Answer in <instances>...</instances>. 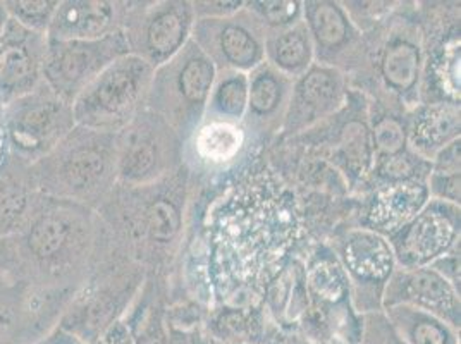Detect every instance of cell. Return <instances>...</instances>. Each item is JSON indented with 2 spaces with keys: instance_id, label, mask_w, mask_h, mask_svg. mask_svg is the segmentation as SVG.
Instances as JSON below:
<instances>
[{
  "instance_id": "8992f818",
  "label": "cell",
  "mask_w": 461,
  "mask_h": 344,
  "mask_svg": "<svg viewBox=\"0 0 461 344\" xmlns=\"http://www.w3.org/2000/svg\"><path fill=\"white\" fill-rule=\"evenodd\" d=\"M215 81V66L207 54L188 41L154 75L147 104L162 111L174 126L194 124L207 107Z\"/></svg>"
},
{
  "instance_id": "603a6c76",
  "label": "cell",
  "mask_w": 461,
  "mask_h": 344,
  "mask_svg": "<svg viewBox=\"0 0 461 344\" xmlns=\"http://www.w3.org/2000/svg\"><path fill=\"white\" fill-rule=\"evenodd\" d=\"M289 77L270 64H258L249 79V107L257 119H269L288 104Z\"/></svg>"
},
{
  "instance_id": "ac0fdd59",
  "label": "cell",
  "mask_w": 461,
  "mask_h": 344,
  "mask_svg": "<svg viewBox=\"0 0 461 344\" xmlns=\"http://www.w3.org/2000/svg\"><path fill=\"white\" fill-rule=\"evenodd\" d=\"M343 262L357 283L375 285L393 274L394 253L379 232L353 231L343 243Z\"/></svg>"
},
{
  "instance_id": "f35d334b",
  "label": "cell",
  "mask_w": 461,
  "mask_h": 344,
  "mask_svg": "<svg viewBox=\"0 0 461 344\" xmlns=\"http://www.w3.org/2000/svg\"><path fill=\"white\" fill-rule=\"evenodd\" d=\"M98 344H135V341H133V336H131L126 322L121 321L100 339Z\"/></svg>"
},
{
  "instance_id": "ffe728a7",
  "label": "cell",
  "mask_w": 461,
  "mask_h": 344,
  "mask_svg": "<svg viewBox=\"0 0 461 344\" xmlns=\"http://www.w3.org/2000/svg\"><path fill=\"white\" fill-rule=\"evenodd\" d=\"M460 140V105L432 104L415 119L411 145L422 155H434L446 145Z\"/></svg>"
},
{
  "instance_id": "f546056e",
  "label": "cell",
  "mask_w": 461,
  "mask_h": 344,
  "mask_svg": "<svg viewBox=\"0 0 461 344\" xmlns=\"http://www.w3.org/2000/svg\"><path fill=\"white\" fill-rule=\"evenodd\" d=\"M60 0H4L9 20L21 26L47 35Z\"/></svg>"
},
{
  "instance_id": "cb8c5ba5",
  "label": "cell",
  "mask_w": 461,
  "mask_h": 344,
  "mask_svg": "<svg viewBox=\"0 0 461 344\" xmlns=\"http://www.w3.org/2000/svg\"><path fill=\"white\" fill-rule=\"evenodd\" d=\"M270 60L286 77H303L307 73L313 45L307 24L289 26L267 41Z\"/></svg>"
},
{
  "instance_id": "9c48e42d",
  "label": "cell",
  "mask_w": 461,
  "mask_h": 344,
  "mask_svg": "<svg viewBox=\"0 0 461 344\" xmlns=\"http://www.w3.org/2000/svg\"><path fill=\"white\" fill-rule=\"evenodd\" d=\"M192 24L188 4L176 2L164 7H150L143 14H135L128 7L124 21V35L130 52L147 60L155 69L162 66L183 49Z\"/></svg>"
},
{
  "instance_id": "7a4b0ae2",
  "label": "cell",
  "mask_w": 461,
  "mask_h": 344,
  "mask_svg": "<svg viewBox=\"0 0 461 344\" xmlns=\"http://www.w3.org/2000/svg\"><path fill=\"white\" fill-rule=\"evenodd\" d=\"M9 240L14 255L13 276L69 294L77 293L113 245L96 211L45 195Z\"/></svg>"
},
{
  "instance_id": "5bb4252c",
  "label": "cell",
  "mask_w": 461,
  "mask_h": 344,
  "mask_svg": "<svg viewBox=\"0 0 461 344\" xmlns=\"http://www.w3.org/2000/svg\"><path fill=\"white\" fill-rule=\"evenodd\" d=\"M130 4L107 0H60L49 40H98L122 32Z\"/></svg>"
},
{
  "instance_id": "30bf717a",
  "label": "cell",
  "mask_w": 461,
  "mask_h": 344,
  "mask_svg": "<svg viewBox=\"0 0 461 344\" xmlns=\"http://www.w3.org/2000/svg\"><path fill=\"white\" fill-rule=\"evenodd\" d=\"M47 35L7 20L0 30V107L43 83Z\"/></svg>"
},
{
  "instance_id": "7c38bea8",
  "label": "cell",
  "mask_w": 461,
  "mask_h": 344,
  "mask_svg": "<svg viewBox=\"0 0 461 344\" xmlns=\"http://www.w3.org/2000/svg\"><path fill=\"white\" fill-rule=\"evenodd\" d=\"M415 306L460 330V296L436 268H403L389 276L384 306Z\"/></svg>"
},
{
  "instance_id": "60d3db41",
  "label": "cell",
  "mask_w": 461,
  "mask_h": 344,
  "mask_svg": "<svg viewBox=\"0 0 461 344\" xmlns=\"http://www.w3.org/2000/svg\"><path fill=\"white\" fill-rule=\"evenodd\" d=\"M37 344H86L79 341L73 334L62 330L60 327H56L50 334H47L41 341Z\"/></svg>"
},
{
  "instance_id": "7bdbcfd3",
  "label": "cell",
  "mask_w": 461,
  "mask_h": 344,
  "mask_svg": "<svg viewBox=\"0 0 461 344\" xmlns=\"http://www.w3.org/2000/svg\"><path fill=\"white\" fill-rule=\"evenodd\" d=\"M2 109V107H0ZM5 152V141H4V130H2V119H0V157Z\"/></svg>"
},
{
  "instance_id": "44dd1931",
  "label": "cell",
  "mask_w": 461,
  "mask_h": 344,
  "mask_svg": "<svg viewBox=\"0 0 461 344\" xmlns=\"http://www.w3.org/2000/svg\"><path fill=\"white\" fill-rule=\"evenodd\" d=\"M307 30L312 45L322 56L339 50L351 40V23L343 7L334 2H308L305 4Z\"/></svg>"
},
{
  "instance_id": "74e56055",
  "label": "cell",
  "mask_w": 461,
  "mask_h": 344,
  "mask_svg": "<svg viewBox=\"0 0 461 344\" xmlns=\"http://www.w3.org/2000/svg\"><path fill=\"white\" fill-rule=\"evenodd\" d=\"M436 174H460V140L436 153Z\"/></svg>"
},
{
  "instance_id": "d6986e66",
  "label": "cell",
  "mask_w": 461,
  "mask_h": 344,
  "mask_svg": "<svg viewBox=\"0 0 461 344\" xmlns=\"http://www.w3.org/2000/svg\"><path fill=\"white\" fill-rule=\"evenodd\" d=\"M385 317L406 344H460L458 329L415 306H387Z\"/></svg>"
},
{
  "instance_id": "d590c367",
  "label": "cell",
  "mask_w": 461,
  "mask_h": 344,
  "mask_svg": "<svg viewBox=\"0 0 461 344\" xmlns=\"http://www.w3.org/2000/svg\"><path fill=\"white\" fill-rule=\"evenodd\" d=\"M430 190L436 193L438 200L460 204V174H436L430 181ZM429 190V192H430Z\"/></svg>"
},
{
  "instance_id": "484cf974",
  "label": "cell",
  "mask_w": 461,
  "mask_h": 344,
  "mask_svg": "<svg viewBox=\"0 0 461 344\" xmlns=\"http://www.w3.org/2000/svg\"><path fill=\"white\" fill-rule=\"evenodd\" d=\"M249 107V77L241 71L226 69L221 77H215L207 111L211 121L234 122L241 119Z\"/></svg>"
},
{
  "instance_id": "9a60e30c",
  "label": "cell",
  "mask_w": 461,
  "mask_h": 344,
  "mask_svg": "<svg viewBox=\"0 0 461 344\" xmlns=\"http://www.w3.org/2000/svg\"><path fill=\"white\" fill-rule=\"evenodd\" d=\"M41 198L32 166L2 153L0 157V238H11L23 228Z\"/></svg>"
},
{
  "instance_id": "83f0119b",
  "label": "cell",
  "mask_w": 461,
  "mask_h": 344,
  "mask_svg": "<svg viewBox=\"0 0 461 344\" xmlns=\"http://www.w3.org/2000/svg\"><path fill=\"white\" fill-rule=\"evenodd\" d=\"M460 32H453L432 62V73L439 85L442 96L449 98V104L460 102Z\"/></svg>"
},
{
  "instance_id": "6da1fadb",
  "label": "cell",
  "mask_w": 461,
  "mask_h": 344,
  "mask_svg": "<svg viewBox=\"0 0 461 344\" xmlns=\"http://www.w3.org/2000/svg\"><path fill=\"white\" fill-rule=\"evenodd\" d=\"M213 228L215 266L226 285L267 283L298 236L294 198L267 177H253L226 198Z\"/></svg>"
},
{
  "instance_id": "4dcf8cb0",
  "label": "cell",
  "mask_w": 461,
  "mask_h": 344,
  "mask_svg": "<svg viewBox=\"0 0 461 344\" xmlns=\"http://www.w3.org/2000/svg\"><path fill=\"white\" fill-rule=\"evenodd\" d=\"M308 285L312 291L329 303H338L345 298L348 281L345 272L332 260H319L308 270Z\"/></svg>"
},
{
  "instance_id": "d6a6232c",
  "label": "cell",
  "mask_w": 461,
  "mask_h": 344,
  "mask_svg": "<svg viewBox=\"0 0 461 344\" xmlns=\"http://www.w3.org/2000/svg\"><path fill=\"white\" fill-rule=\"evenodd\" d=\"M358 344H406L393 329L385 313L372 312L366 313L362 321L360 341Z\"/></svg>"
},
{
  "instance_id": "3957f363",
  "label": "cell",
  "mask_w": 461,
  "mask_h": 344,
  "mask_svg": "<svg viewBox=\"0 0 461 344\" xmlns=\"http://www.w3.org/2000/svg\"><path fill=\"white\" fill-rule=\"evenodd\" d=\"M32 171L41 195L98 211L117 185L115 133L77 124Z\"/></svg>"
},
{
  "instance_id": "836d02e7",
  "label": "cell",
  "mask_w": 461,
  "mask_h": 344,
  "mask_svg": "<svg viewBox=\"0 0 461 344\" xmlns=\"http://www.w3.org/2000/svg\"><path fill=\"white\" fill-rule=\"evenodd\" d=\"M374 141L375 147L384 152L387 157L398 155L403 152L404 147V131L402 124L394 119H384L375 126L374 131Z\"/></svg>"
},
{
  "instance_id": "277c9868",
  "label": "cell",
  "mask_w": 461,
  "mask_h": 344,
  "mask_svg": "<svg viewBox=\"0 0 461 344\" xmlns=\"http://www.w3.org/2000/svg\"><path fill=\"white\" fill-rule=\"evenodd\" d=\"M155 69L135 54L114 60L77 95L73 114L77 126L117 133L143 111Z\"/></svg>"
},
{
  "instance_id": "e575fe53",
  "label": "cell",
  "mask_w": 461,
  "mask_h": 344,
  "mask_svg": "<svg viewBox=\"0 0 461 344\" xmlns=\"http://www.w3.org/2000/svg\"><path fill=\"white\" fill-rule=\"evenodd\" d=\"M253 11L260 16V21H267L276 26H288L300 14L298 2H253Z\"/></svg>"
},
{
  "instance_id": "4fadbf2b",
  "label": "cell",
  "mask_w": 461,
  "mask_h": 344,
  "mask_svg": "<svg viewBox=\"0 0 461 344\" xmlns=\"http://www.w3.org/2000/svg\"><path fill=\"white\" fill-rule=\"evenodd\" d=\"M117 141V185L143 186L154 181L166 164L162 134L155 133V115L141 111L115 133Z\"/></svg>"
},
{
  "instance_id": "7402d4cb",
  "label": "cell",
  "mask_w": 461,
  "mask_h": 344,
  "mask_svg": "<svg viewBox=\"0 0 461 344\" xmlns=\"http://www.w3.org/2000/svg\"><path fill=\"white\" fill-rule=\"evenodd\" d=\"M420 47L406 37L389 40L383 54V77L391 90L398 94H410L420 77Z\"/></svg>"
},
{
  "instance_id": "e0dca14e",
  "label": "cell",
  "mask_w": 461,
  "mask_h": 344,
  "mask_svg": "<svg viewBox=\"0 0 461 344\" xmlns=\"http://www.w3.org/2000/svg\"><path fill=\"white\" fill-rule=\"evenodd\" d=\"M429 188L422 181L404 179L379 190L368 213L374 232L393 234L406 226L429 204Z\"/></svg>"
},
{
  "instance_id": "8fae6325",
  "label": "cell",
  "mask_w": 461,
  "mask_h": 344,
  "mask_svg": "<svg viewBox=\"0 0 461 344\" xmlns=\"http://www.w3.org/2000/svg\"><path fill=\"white\" fill-rule=\"evenodd\" d=\"M234 14L200 20L194 43L212 62H222L226 69L243 73L262 64L266 43L258 18Z\"/></svg>"
},
{
  "instance_id": "52a82bcc",
  "label": "cell",
  "mask_w": 461,
  "mask_h": 344,
  "mask_svg": "<svg viewBox=\"0 0 461 344\" xmlns=\"http://www.w3.org/2000/svg\"><path fill=\"white\" fill-rule=\"evenodd\" d=\"M130 52L124 32L98 40H49L43 83L73 105L77 95L114 60Z\"/></svg>"
},
{
  "instance_id": "8d00e7d4",
  "label": "cell",
  "mask_w": 461,
  "mask_h": 344,
  "mask_svg": "<svg viewBox=\"0 0 461 344\" xmlns=\"http://www.w3.org/2000/svg\"><path fill=\"white\" fill-rule=\"evenodd\" d=\"M381 174L393 179V183L396 181H404V179H411L413 174V164L410 162L408 155H393L385 158L383 167H381Z\"/></svg>"
},
{
  "instance_id": "2e32d148",
  "label": "cell",
  "mask_w": 461,
  "mask_h": 344,
  "mask_svg": "<svg viewBox=\"0 0 461 344\" xmlns=\"http://www.w3.org/2000/svg\"><path fill=\"white\" fill-rule=\"evenodd\" d=\"M343 77L329 68H312L302 79L289 100V124L294 128L313 122L319 117L336 111L343 102Z\"/></svg>"
},
{
  "instance_id": "ab89813d",
  "label": "cell",
  "mask_w": 461,
  "mask_h": 344,
  "mask_svg": "<svg viewBox=\"0 0 461 344\" xmlns=\"http://www.w3.org/2000/svg\"><path fill=\"white\" fill-rule=\"evenodd\" d=\"M14 255L9 238H0V277L13 276Z\"/></svg>"
},
{
  "instance_id": "b9f144b4",
  "label": "cell",
  "mask_w": 461,
  "mask_h": 344,
  "mask_svg": "<svg viewBox=\"0 0 461 344\" xmlns=\"http://www.w3.org/2000/svg\"><path fill=\"white\" fill-rule=\"evenodd\" d=\"M9 20V16H7V13H5V7H4V0H0V30L4 28V24L7 23Z\"/></svg>"
},
{
  "instance_id": "f1b7e54d",
  "label": "cell",
  "mask_w": 461,
  "mask_h": 344,
  "mask_svg": "<svg viewBox=\"0 0 461 344\" xmlns=\"http://www.w3.org/2000/svg\"><path fill=\"white\" fill-rule=\"evenodd\" d=\"M141 232L157 243H169L181 230L179 209L167 198L154 200L141 213Z\"/></svg>"
},
{
  "instance_id": "4316f807",
  "label": "cell",
  "mask_w": 461,
  "mask_h": 344,
  "mask_svg": "<svg viewBox=\"0 0 461 344\" xmlns=\"http://www.w3.org/2000/svg\"><path fill=\"white\" fill-rule=\"evenodd\" d=\"M24 322V285L13 276L0 277V344H21Z\"/></svg>"
},
{
  "instance_id": "1f68e13d",
  "label": "cell",
  "mask_w": 461,
  "mask_h": 344,
  "mask_svg": "<svg viewBox=\"0 0 461 344\" xmlns=\"http://www.w3.org/2000/svg\"><path fill=\"white\" fill-rule=\"evenodd\" d=\"M343 153L348 167L355 174H366L372 164V143L366 126L360 122H351L346 126L343 136Z\"/></svg>"
},
{
  "instance_id": "d4e9b609",
  "label": "cell",
  "mask_w": 461,
  "mask_h": 344,
  "mask_svg": "<svg viewBox=\"0 0 461 344\" xmlns=\"http://www.w3.org/2000/svg\"><path fill=\"white\" fill-rule=\"evenodd\" d=\"M245 145V133L234 122L211 121L194 136L196 155L211 164L222 166L238 157Z\"/></svg>"
},
{
  "instance_id": "5b68a950",
  "label": "cell",
  "mask_w": 461,
  "mask_h": 344,
  "mask_svg": "<svg viewBox=\"0 0 461 344\" xmlns=\"http://www.w3.org/2000/svg\"><path fill=\"white\" fill-rule=\"evenodd\" d=\"M5 150L33 166L75 126L73 105L41 83L0 109Z\"/></svg>"
},
{
  "instance_id": "ba28073f",
  "label": "cell",
  "mask_w": 461,
  "mask_h": 344,
  "mask_svg": "<svg viewBox=\"0 0 461 344\" xmlns=\"http://www.w3.org/2000/svg\"><path fill=\"white\" fill-rule=\"evenodd\" d=\"M458 234L460 209L456 204L434 200L391 234V249L403 268L427 267L455 247Z\"/></svg>"
}]
</instances>
